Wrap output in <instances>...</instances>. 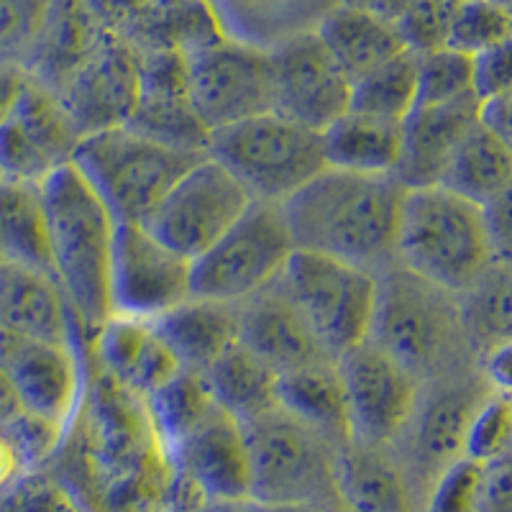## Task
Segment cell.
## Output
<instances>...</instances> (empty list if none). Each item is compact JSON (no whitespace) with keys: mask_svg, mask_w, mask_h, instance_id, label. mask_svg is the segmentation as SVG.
Returning a JSON list of instances; mask_svg holds the SVG:
<instances>
[{"mask_svg":"<svg viewBox=\"0 0 512 512\" xmlns=\"http://www.w3.org/2000/svg\"><path fill=\"white\" fill-rule=\"evenodd\" d=\"M54 454L59 482L90 512H162L172 459L144 397L88 359L85 390Z\"/></svg>","mask_w":512,"mask_h":512,"instance_id":"1","label":"cell"},{"mask_svg":"<svg viewBox=\"0 0 512 512\" xmlns=\"http://www.w3.org/2000/svg\"><path fill=\"white\" fill-rule=\"evenodd\" d=\"M402 195L405 185L395 175L323 167L280 205L295 249L377 274L395 262Z\"/></svg>","mask_w":512,"mask_h":512,"instance_id":"2","label":"cell"},{"mask_svg":"<svg viewBox=\"0 0 512 512\" xmlns=\"http://www.w3.org/2000/svg\"><path fill=\"white\" fill-rule=\"evenodd\" d=\"M39 190L52 274L90 349L93 333L111 315V262L118 223L72 164L52 172Z\"/></svg>","mask_w":512,"mask_h":512,"instance_id":"3","label":"cell"},{"mask_svg":"<svg viewBox=\"0 0 512 512\" xmlns=\"http://www.w3.org/2000/svg\"><path fill=\"white\" fill-rule=\"evenodd\" d=\"M367 341L423 379L479 364L459 318L456 292L397 262L379 269Z\"/></svg>","mask_w":512,"mask_h":512,"instance_id":"4","label":"cell"},{"mask_svg":"<svg viewBox=\"0 0 512 512\" xmlns=\"http://www.w3.org/2000/svg\"><path fill=\"white\" fill-rule=\"evenodd\" d=\"M500 259L482 205L443 185L405 187L397 216L395 262L423 280L461 292Z\"/></svg>","mask_w":512,"mask_h":512,"instance_id":"5","label":"cell"},{"mask_svg":"<svg viewBox=\"0 0 512 512\" xmlns=\"http://www.w3.org/2000/svg\"><path fill=\"white\" fill-rule=\"evenodd\" d=\"M200 157L205 152L164 144L131 126H113L82 136L70 164L116 223L144 226L169 187Z\"/></svg>","mask_w":512,"mask_h":512,"instance_id":"6","label":"cell"},{"mask_svg":"<svg viewBox=\"0 0 512 512\" xmlns=\"http://www.w3.org/2000/svg\"><path fill=\"white\" fill-rule=\"evenodd\" d=\"M241 425L249 454V497L256 505L315 502L328 510L338 505L336 464L344 443L280 402Z\"/></svg>","mask_w":512,"mask_h":512,"instance_id":"7","label":"cell"},{"mask_svg":"<svg viewBox=\"0 0 512 512\" xmlns=\"http://www.w3.org/2000/svg\"><path fill=\"white\" fill-rule=\"evenodd\" d=\"M205 152L249 192L251 200L267 203H285L326 167L320 131L277 111L218 128L208 134Z\"/></svg>","mask_w":512,"mask_h":512,"instance_id":"8","label":"cell"},{"mask_svg":"<svg viewBox=\"0 0 512 512\" xmlns=\"http://www.w3.org/2000/svg\"><path fill=\"white\" fill-rule=\"evenodd\" d=\"M495 392L479 364L418 384L408 420L390 446L425 502L438 479L464 459L474 415Z\"/></svg>","mask_w":512,"mask_h":512,"instance_id":"9","label":"cell"},{"mask_svg":"<svg viewBox=\"0 0 512 512\" xmlns=\"http://www.w3.org/2000/svg\"><path fill=\"white\" fill-rule=\"evenodd\" d=\"M292 251L282 205L251 200L221 239L192 259L190 295L241 303L280 280Z\"/></svg>","mask_w":512,"mask_h":512,"instance_id":"10","label":"cell"},{"mask_svg":"<svg viewBox=\"0 0 512 512\" xmlns=\"http://www.w3.org/2000/svg\"><path fill=\"white\" fill-rule=\"evenodd\" d=\"M280 282L333 359L367 341L377 285L374 272L333 256L295 249Z\"/></svg>","mask_w":512,"mask_h":512,"instance_id":"11","label":"cell"},{"mask_svg":"<svg viewBox=\"0 0 512 512\" xmlns=\"http://www.w3.org/2000/svg\"><path fill=\"white\" fill-rule=\"evenodd\" d=\"M182 59L192 113L208 134L272 111L269 49L218 36Z\"/></svg>","mask_w":512,"mask_h":512,"instance_id":"12","label":"cell"},{"mask_svg":"<svg viewBox=\"0 0 512 512\" xmlns=\"http://www.w3.org/2000/svg\"><path fill=\"white\" fill-rule=\"evenodd\" d=\"M249 203V192L205 152L169 187L144 228L192 262L221 239Z\"/></svg>","mask_w":512,"mask_h":512,"instance_id":"13","label":"cell"},{"mask_svg":"<svg viewBox=\"0 0 512 512\" xmlns=\"http://www.w3.org/2000/svg\"><path fill=\"white\" fill-rule=\"evenodd\" d=\"M0 372L11 382L21 413L67 428L88 377V351L0 331Z\"/></svg>","mask_w":512,"mask_h":512,"instance_id":"14","label":"cell"},{"mask_svg":"<svg viewBox=\"0 0 512 512\" xmlns=\"http://www.w3.org/2000/svg\"><path fill=\"white\" fill-rule=\"evenodd\" d=\"M187 256L139 223H118L111 262V315L154 318L190 295Z\"/></svg>","mask_w":512,"mask_h":512,"instance_id":"15","label":"cell"},{"mask_svg":"<svg viewBox=\"0 0 512 512\" xmlns=\"http://www.w3.org/2000/svg\"><path fill=\"white\" fill-rule=\"evenodd\" d=\"M272 111L323 131L351 103V80L328 54L315 31L290 36L269 49Z\"/></svg>","mask_w":512,"mask_h":512,"instance_id":"16","label":"cell"},{"mask_svg":"<svg viewBox=\"0 0 512 512\" xmlns=\"http://www.w3.org/2000/svg\"><path fill=\"white\" fill-rule=\"evenodd\" d=\"M351 438L390 446L408 420L420 379L369 341L336 356Z\"/></svg>","mask_w":512,"mask_h":512,"instance_id":"17","label":"cell"},{"mask_svg":"<svg viewBox=\"0 0 512 512\" xmlns=\"http://www.w3.org/2000/svg\"><path fill=\"white\" fill-rule=\"evenodd\" d=\"M139 93V54L118 31H108L95 52L64 82L59 100L82 136L126 126Z\"/></svg>","mask_w":512,"mask_h":512,"instance_id":"18","label":"cell"},{"mask_svg":"<svg viewBox=\"0 0 512 512\" xmlns=\"http://www.w3.org/2000/svg\"><path fill=\"white\" fill-rule=\"evenodd\" d=\"M169 459L175 472L203 487L208 500H251L244 425L216 402L169 446Z\"/></svg>","mask_w":512,"mask_h":512,"instance_id":"19","label":"cell"},{"mask_svg":"<svg viewBox=\"0 0 512 512\" xmlns=\"http://www.w3.org/2000/svg\"><path fill=\"white\" fill-rule=\"evenodd\" d=\"M139 93L126 126L164 144L205 152L208 131L192 113L185 88V59L175 49H136Z\"/></svg>","mask_w":512,"mask_h":512,"instance_id":"20","label":"cell"},{"mask_svg":"<svg viewBox=\"0 0 512 512\" xmlns=\"http://www.w3.org/2000/svg\"><path fill=\"white\" fill-rule=\"evenodd\" d=\"M474 93L441 103H415L402 121V146L395 177L405 187L438 185L448 162L477 126Z\"/></svg>","mask_w":512,"mask_h":512,"instance_id":"21","label":"cell"},{"mask_svg":"<svg viewBox=\"0 0 512 512\" xmlns=\"http://www.w3.org/2000/svg\"><path fill=\"white\" fill-rule=\"evenodd\" d=\"M236 310H239V344L267 361L277 374L303 367L310 361L333 359L320 346L308 320L292 303L280 280L236 303Z\"/></svg>","mask_w":512,"mask_h":512,"instance_id":"22","label":"cell"},{"mask_svg":"<svg viewBox=\"0 0 512 512\" xmlns=\"http://www.w3.org/2000/svg\"><path fill=\"white\" fill-rule=\"evenodd\" d=\"M0 331L11 336L85 346L75 313L49 272L0 262Z\"/></svg>","mask_w":512,"mask_h":512,"instance_id":"23","label":"cell"},{"mask_svg":"<svg viewBox=\"0 0 512 512\" xmlns=\"http://www.w3.org/2000/svg\"><path fill=\"white\" fill-rule=\"evenodd\" d=\"M88 359L113 382L139 397H149L180 372L162 338L144 318L108 315L90 338Z\"/></svg>","mask_w":512,"mask_h":512,"instance_id":"24","label":"cell"},{"mask_svg":"<svg viewBox=\"0 0 512 512\" xmlns=\"http://www.w3.org/2000/svg\"><path fill=\"white\" fill-rule=\"evenodd\" d=\"M338 502L354 512H425V500L410 482L392 446L349 441L338 451Z\"/></svg>","mask_w":512,"mask_h":512,"instance_id":"25","label":"cell"},{"mask_svg":"<svg viewBox=\"0 0 512 512\" xmlns=\"http://www.w3.org/2000/svg\"><path fill=\"white\" fill-rule=\"evenodd\" d=\"M182 372L203 374L239 344V310L233 303L187 295L182 303L149 318Z\"/></svg>","mask_w":512,"mask_h":512,"instance_id":"26","label":"cell"},{"mask_svg":"<svg viewBox=\"0 0 512 512\" xmlns=\"http://www.w3.org/2000/svg\"><path fill=\"white\" fill-rule=\"evenodd\" d=\"M313 31L351 82L408 49L392 18L349 3H336Z\"/></svg>","mask_w":512,"mask_h":512,"instance_id":"27","label":"cell"},{"mask_svg":"<svg viewBox=\"0 0 512 512\" xmlns=\"http://www.w3.org/2000/svg\"><path fill=\"white\" fill-rule=\"evenodd\" d=\"M338 0H208L223 36L272 49L290 36L305 34Z\"/></svg>","mask_w":512,"mask_h":512,"instance_id":"28","label":"cell"},{"mask_svg":"<svg viewBox=\"0 0 512 512\" xmlns=\"http://www.w3.org/2000/svg\"><path fill=\"white\" fill-rule=\"evenodd\" d=\"M326 167L364 172V175H395L402 146V123L344 111L320 131Z\"/></svg>","mask_w":512,"mask_h":512,"instance_id":"29","label":"cell"},{"mask_svg":"<svg viewBox=\"0 0 512 512\" xmlns=\"http://www.w3.org/2000/svg\"><path fill=\"white\" fill-rule=\"evenodd\" d=\"M277 402L292 415L328 433L333 441L346 443L351 438L349 410L336 359L310 361L282 372L277 377Z\"/></svg>","mask_w":512,"mask_h":512,"instance_id":"30","label":"cell"},{"mask_svg":"<svg viewBox=\"0 0 512 512\" xmlns=\"http://www.w3.org/2000/svg\"><path fill=\"white\" fill-rule=\"evenodd\" d=\"M510 300L512 269L507 259H495L472 285L456 292L464 336L477 361H484L489 354L510 346Z\"/></svg>","mask_w":512,"mask_h":512,"instance_id":"31","label":"cell"},{"mask_svg":"<svg viewBox=\"0 0 512 512\" xmlns=\"http://www.w3.org/2000/svg\"><path fill=\"white\" fill-rule=\"evenodd\" d=\"M277 377L280 374L244 344H233L200 374L210 400L241 423L277 405Z\"/></svg>","mask_w":512,"mask_h":512,"instance_id":"32","label":"cell"},{"mask_svg":"<svg viewBox=\"0 0 512 512\" xmlns=\"http://www.w3.org/2000/svg\"><path fill=\"white\" fill-rule=\"evenodd\" d=\"M438 185L454 190L477 205L510 195L512 187V144L477 126L469 131L448 162Z\"/></svg>","mask_w":512,"mask_h":512,"instance_id":"33","label":"cell"},{"mask_svg":"<svg viewBox=\"0 0 512 512\" xmlns=\"http://www.w3.org/2000/svg\"><path fill=\"white\" fill-rule=\"evenodd\" d=\"M0 262L24 264L52 274L47 216L39 185L0 180Z\"/></svg>","mask_w":512,"mask_h":512,"instance_id":"34","label":"cell"},{"mask_svg":"<svg viewBox=\"0 0 512 512\" xmlns=\"http://www.w3.org/2000/svg\"><path fill=\"white\" fill-rule=\"evenodd\" d=\"M418 98V54L405 49L351 82V111L402 123Z\"/></svg>","mask_w":512,"mask_h":512,"instance_id":"35","label":"cell"},{"mask_svg":"<svg viewBox=\"0 0 512 512\" xmlns=\"http://www.w3.org/2000/svg\"><path fill=\"white\" fill-rule=\"evenodd\" d=\"M213 405L200 374L177 372L164 387L146 397V408L157 425L159 436L169 446Z\"/></svg>","mask_w":512,"mask_h":512,"instance_id":"36","label":"cell"},{"mask_svg":"<svg viewBox=\"0 0 512 512\" xmlns=\"http://www.w3.org/2000/svg\"><path fill=\"white\" fill-rule=\"evenodd\" d=\"M512 34L510 8L495 0H461L454 24L448 31L446 47L474 57L492 47L507 44Z\"/></svg>","mask_w":512,"mask_h":512,"instance_id":"37","label":"cell"},{"mask_svg":"<svg viewBox=\"0 0 512 512\" xmlns=\"http://www.w3.org/2000/svg\"><path fill=\"white\" fill-rule=\"evenodd\" d=\"M54 0H0V64H26L34 57Z\"/></svg>","mask_w":512,"mask_h":512,"instance_id":"38","label":"cell"},{"mask_svg":"<svg viewBox=\"0 0 512 512\" xmlns=\"http://www.w3.org/2000/svg\"><path fill=\"white\" fill-rule=\"evenodd\" d=\"M459 6L461 0H408L392 21L405 47L415 54H425L446 47Z\"/></svg>","mask_w":512,"mask_h":512,"instance_id":"39","label":"cell"},{"mask_svg":"<svg viewBox=\"0 0 512 512\" xmlns=\"http://www.w3.org/2000/svg\"><path fill=\"white\" fill-rule=\"evenodd\" d=\"M472 90V57L451 47L418 54V98L415 103H441Z\"/></svg>","mask_w":512,"mask_h":512,"instance_id":"40","label":"cell"},{"mask_svg":"<svg viewBox=\"0 0 512 512\" xmlns=\"http://www.w3.org/2000/svg\"><path fill=\"white\" fill-rule=\"evenodd\" d=\"M507 448H510V395L495 392L474 415L464 459L487 466L507 456Z\"/></svg>","mask_w":512,"mask_h":512,"instance_id":"41","label":"cell"},{"mask_svg":"<svg viewBox=\"0 0 512 512\" xmlns=\"http://www.w3.org/2000/svg\"><path fill=\"white\" fill-rule=\"evenodd\" d=\"M484 464L472 459L456 461L431 489L425 512H474L482 487Z\"/></svg>","mask_w":512,"mask_h":512,"instance_id":"42","label":"cell"},{"mask_svg":"<svg viewBox=\"0 0 512 512\" xmlns=\"http://www.w3.org/2000/svg\"><path fill=\"white\" fill-rule=\"evenodd\" d=\"M75 505L77 502L59 479L34 474L21 479L11 495L0 502V512H67Z\"/></svg>","mask_w":512,"mask_h":512,"instance_id":"43","label":"cell"},{"mask_svg":"<svg viewBox=\"0 0 512 512\" xmlns=\"http://www.w3.org/2000/svg\"><path fill=\"white\" fill-rule=\"evenodd\" d=\"M512 59L510 41L472 57V90L479 100L510 93Z\"/></svg>","mask_w":512,"mask_h":512,"instance_id":"44","label":"cell"},{"mask_svg":"<svg viewBox=\"0 0 512 512\" xmlns=\"http://www.w3.org/2000/svg\"><path fill=\"white\" fill-rule=\"evenodd\" d=\"M482 216L495 254L510 262V195L482 205Z\"/></svg>","mask_w":512,"mask_h":512,"instance_id":"45","label":"cell"},{"mask_svg":"<svg viewBox=\"0 0 512 512\" xmlns=\"http://www.w3.org/2000/svg\"><path fill=\"white\" fill-rule=\"evenodd\" d=\"M510 93L495 95V98L479 100L477 108V123L482 128H487L489 134L500 136L502 141L512 144V126H510Z\"/></svg>","mask_w":512,"mask_h":512,"instance_id":"46","label":"cell"},{"mask_svg":"<svg viewBox=\"0 0 512 512\" xmlns=\"http://www.w3.org/2000/svg\"><path fill=\"white\" fill-rule=\"evenodd\" d=\"M26 80H29V72L21 64H0V126L16 111Z\"/></svg>","mask_w":512,"mask_h":512,"instance_id":"47","label":"cell"},{"mask_svg":"<svg viewBox=\"0 0 512 512\" xmlns=\"http://www.w3.org/2000/svg\"><path fill=\"white\" fill-rule=\"evenodd\" d=\"M24 466L26 461L24 454H21V448L16 446V441H13L6 425H0V489L6 487L8 482H13Z\"/></svg>","mask_w":512,"mask_h":512,"instance_id":"48","label":"cell"},{"mask_svg":"<svg viewBox=\"0 0 512 512\" xmlns=\"http://www.w3.org/2000/svg\"><path fill=\"white\" fill-rule=\"evenodd\" d=\"M18 413H21V405H18L16 400V392H13L6 374L0 372V425L11 423Z\"/></svg>","mask_w":512,"mask_h":512,"instance_id":"49","label":"cell"},{"mask_svg":"<svg viewBox=\"0 0 512 512\" xmlns=\"http://www.w3.org/2000/svg\"><path fill=\"white\" fill-rule=\"evenodd\" d=\"M338 3H349V6L367 8V11L379 13L384 18H395L408 0H338Z\"/></svg>","mask_w":512,"mask_h":512,"instance_id":"50","label":"cell"},{"mask_svg":"<svg viewBox=\"0 0 512 512\" xmlns=\"http://www.w3.org/2000/svg\"><path fill=\"white\" fill-rule=\"evenodd\" d=\"M198 512H259L254 500H208Z\"/></svg>","mask_w":512,"mask_h":512,"instance_id":"51","label":"cell"},{"mask_svg":"<svg viewBox=\"0 0 512 512\" xmlns=\"http://www.w3.org/2000/svg\"><path fill=\"white\" fill-rule=\"evenodd\" d=\"M259 512H328L315 502H282V505H259Z\"/></svg>","mask_w":512,"mask_h":512,"instance_id":"52","label":"cell"},{"mask_svg":"<svg viewBox=\"0 0 512 512\" xmlns=\"http://www.w3.org/2000/svg\"><path fill=\"white\" fill-rule=\"evenodd\" d=\"M328 512H354V510H349V507L341 505V502H338V505H336V507H331V510H328Z\"/></svg>","mask_w":512,"mask_h":512,"instance_id":"53","label":"cell"},{"mask_svg":"<svg viewBox=\"0 0 512 512\" xmlns=\"http://www.w3.org/2000/svg\"><path fill=\"white\" fill-rule=\"evenodd\" d=\"M495 3H500V6H507V8H510V0H495Z\"/></svg>","mask_w":512,"mask_h":512,"instance_id":"54","label":"cell"},{"mask_svg":"<svg viewBox=\"0 0 512 512\" xmlns=\"http://www.w3.org/2000/svg\"><path fill=\"white\" fill-rule=\"evenodd\" d=\"M67 512H82V510H80V507L75 505V507H72V510H67Z\"/></svg>","mask_w":512,"mask_h":512,"instance_id":"55","label":"cell"},{"mask_svg":"<svg viewBox=\"0 0 512 512\" xmlns=\"http://www.w3.org/2000/svg\"><path fill=\"white\" fill-rule=\"evenodd\" d=\"M162 512H175V510H167V507H164V510Z\"/></svg>","mask_w":512,"mask_h":512,"instance_id":"56","label":"cell"}]
</instances>
